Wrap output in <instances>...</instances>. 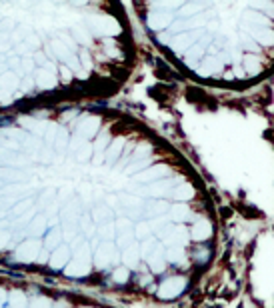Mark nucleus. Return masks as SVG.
Wrapping results in <instances>:
<instances>
[{"label":"nucleus","instance_id":"f257e3e1","mask_svg":"<svg viewBox=\"0 0 274 308\" xmlns=\"http://www.w3.org/2000/svg\"><path fill=\"white\" fill-rule=\"evenodd\" d=\"M210 234H212V226H210L208 220H200V222L194 226V238L204 240V238H208Z\"/></svg>","mask_w":274,"mask_h":308},{"label":"nucleus","instance_id":"7ed1b4c3","mask_svg":"<svg viewBox=\"0 0 274 308\" xmlns=\"http://www.w3.org/2000/svg\"><path fill=\"white\" fill-rule=\"evenodd\" d=\"M186 216H188V208H184V206L176 208V218H186Z\"/></svg>","mask_w":274,"mask_h":308},{"label":"nucleus","instance_id":"f03ea898","mask_svg":"<svg viewBox=\"0 0 274 308\" xmlns=\"http://www.w3.org/2000/svg\"><path fill=\"white\" fill-rule=\"evenodd\" d=\"M182 288H184V280H180V278L178 280H172V282H166L162 286V292H164L162 296H176Z\"/></svg>","mask_w":274,"mask_h":308}]
</instances>
